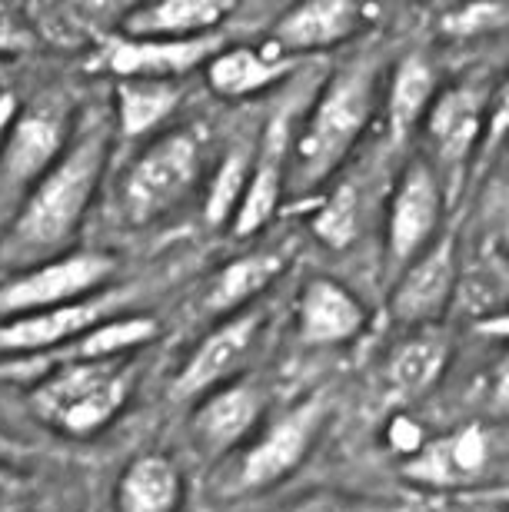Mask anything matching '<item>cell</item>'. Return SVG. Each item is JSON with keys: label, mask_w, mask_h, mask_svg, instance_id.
Returning a JSON list of instances; mask_svg holds the SVG:
<instances>
[{"label": "cell", "mask_w": 509, "mask_h": 512, "mask_svg": "<svg viewBox=\"0 0 509 512\" xmlns=\"http://www.w3.org/2000/svg\"><path fill=\"white\" fill-rule=\"evenodd\" d=\"M110 140L114 133L100 120L70 137L54 167L27 190V197L14 210L4 240L7 263L27 270V266L70 253V243L84 227L94 193L107 173Z\"/></svg>", "instance_id": "obj_1"}, {"label": "cell", "mask_w": 509, "mask_h": 512, "mask_svg": "<svg viewBox=\"0 0 509 512\" xmlns=\"http://www.w3.org/2000/svg\"><path fill=\"white\" fill-rule=\"evenodd\" d=\"M380 104V60L373 54L343 64L313 100L307 120L293 130L287 190L303 197L337 173Z\"/></svg>", "instance_id": "obj_2"}, {"label": "cell", "mask_w": 509, "mask_h": 512, "mask_svg": "<svg viewBox=\"0 0 509 512\" xmlns=\"http://www.w3.org/2000/svg\"><path fill=\"white\" fill-rule=\"evenodd\" d=\"M134 396V370L124 360L74 363L47 373L30 389V406L50 429L90 439L114 423Z\"/></svg>", "instance_id": "obj_3"}, {"label": "cell", "mask_w": 509, "mask_h": 512, "mask_svg": "<svg viewBox=\"0 0 509 512\" xmlns=\"http://www.w3.org/2000/svg\"><path fill=\"white\" fill-rule=\"evenodd\" d=\"M207 150L203 137L190 127L160 130L120 180V213L134 227H147L177 210L200 187Z\"/></svg>", "instance_id": "obj_4"}, {"label": "cell", "mask_w": 509, "mask_h": 512, "mask_svg": "<svg viewBox=\"0 0 509 512\" xmlns=\"http://www.w3.org/2000/svg\"><path fill=\"white\" fill-rule=\"evenodd\" d=\"M330 419L327 396L313 393L300 403L273 419V423L260 426L257 436L240 449L237 463V486L243 493H263V489L280 486L297 469L307 463L317 439Z\"/></svg>", "instance_id": "obj_5"}, {"label": "cell", "mask_w": 509, "mask_h": 512, "mask_svg": "<svg viewBox=\"0 0 509 512\" xmlns=\"http://www.w3.org/2000/svg\"><path fill=\"white\" fill-rule=\"evenodd\" d=\"M114 273L117 260L100 250H70L54 260L27 266L0 286V320L90 300L107 290Z\"/></svg>", "instance_id": "obj_6"}, {"label": "cell", "mask_w": 509, "mask_h": 512, "mask_svg": "<svg viewBox=\"0 0 509 512\" xmlns=\"http://www.w3.org/2000/svg\"><path fill=\"white\" fill-rule=\"evenodd\" d=\"M70 143V120L57 104L17 110L0 147V210L14 213L27 190L54 167Z\"/></svg>", "instance_id": "obj_7"}, {"label": "cell", "mask_w": 509, "mask_h": 512, "mask_svg": "<svg viewBox=\"0 0 509 512\" xmlns=\"http://www.w3.org/2000/svg\"><path fill=\"white\" fill-rule=\"evenodd\" d=\"M443 207L446 197L440 173L426 160L406 163L386 210V263L393 273H400L440 237Z\"/></svg>", "instance_id": "obj_8"}, {"label": "cell", "mask_w": 509, "mask_h": 512, "mask_svg": "<svg viewBox=\"0 0 509 512\" xmlns=\"http://www.w3.org/2000/svg\"><path fill=\"white\" fill-rule=\"evenodd\" d=\"M263 323H267V313H263L260 306H250V310L220 320L197 346H193V353L187 356V363L180 366L170 393L177 399L200 403L213 389L240 380V370H243V363L250 360L253 346L260 340Z\"/></svg>", "instance_id": "obj_9"}, {"label": "cell", "mask_w": 509, "mask_h": 512, "mask_svg": "<svg viewBox=\"0 0 509 512\" xmlns=\"http://www.w3.org/2000/svg\"><path fill=\"white\" fill-rule=\"evenodd\" d=\"M456 283H460V243L456 233H440L413 263H406L393 280L390 313L413 330L436 326V320L450 310Z\"/></svg>", "instance_id": "obj_10"}, {"label": "cell", "mask_w": 509, "mask_h": 512, "mask_svg": "<svg viewBox=\"0 0 509 512\" xmlns=\"http://www.w3.org/2000/svg\"><path fill=\"white\" fill-rule=\"evenodd\" d=\"M160 326L154 316H110L94 330H87L84 336L70 340L64 346L40 356H24V360H0V380H14V383H37L47 373L60 370V366H74V363H100V360H124L127 353L140 350L150 340H157Z\"/></svg>", "instance_id": "obj_11"}, {"label": "cell", "mask_w": 509, "mask_h": 512, "mask_svg": "<svg viewBox=\"0 0 509 512\" xmlns=\"http://www.w3.org/2000/svg\"><path fill=\"white\" fill-rule=\"evenodd\" d=\"M124 296L117 293H97L90 300L57 306V310H40L14 320H0V356L4 360H24V356L50 353L64 346L87 330H94L110 316H117V306Z\"/></svg>", "instance_id": "obj_12"}, {"label": "cell", "mask_w": 509, "mask_h": 512, "mask_svg": "<svg viewBox=\"0 0 509 512\" xmlns=\"http://www.w3.org/2000/svg\"><path fill=\"white\" fill-rule=\"evenodd\" d=\"M486 107H490V87L480 80H463V84L443 87L436 94L433 107L426 110L423 127L426 140L453 177H460L466 163L483 143L486 130Z\"/></svg>", "instance_id": "obj_13"}, {"label": "cell", "mask_w": 509, "mask_h": 512, "mask_svg": "<svg viewBox=\"0 0 509 512\" xmlns=\"http://www.w3.org/2000/svg\"><path fill=\"white\" fill-rule=\"evenodd\" d=\"M493 459V439L486 426H463L453 433H443L416 449L410 459H403L400 473L420 489L453 493L480 483Z\"/></svg>", "instance_id": "obj_14"}, {"label": "cell", "mask_w": 509, "mask_h": 512, "mask_svg": "<svg viewBox=\"0 0 509 512\" xmlns=\"http://www.w3.org/2000/svg\"><path fill=\"white\" fill-rule=\"evenodd\" d=\"M227 47V37L210 34L197 40H130V37H107L100 44L94 67L107 70L120 80L150 77V80H173L193 67H207L213 54Z\"/></svg>", "instance_id": "obj_15"}, {"label": "cell", "mask_w": 509, "mask_h": 512, "mask_svg": "<svg viewBox=\"0 0 509 512\" xmlns=\"http://www.w3.org/2000/svg\"><path fill=\"white\" fill-rule=\"evenodd\" d=\"M376 17V7L353 0H313L297 4L283 14L270 30V50L280 57H307L317 50L340 47L353 40Z\"/></svg>", "instance_id": "obj_16"}, {"label": "cell", "mask_w": 509, "mask_h": 512, "mask_svg": "<svg viewBox=\"0 0 509 512\" xmlns=\"http://www.w3.org/2000/svg\"><path fill=\"white\" fill-rule=\"evenodd\" d=\"M290 143L293 127L290 117L280 114L270 120L267 133L260 140V150L253 153V170L243 190V200L230 220L233 237H253L277 217L283 193H287V167H290Z\"/></svg>", "instance_id": "obj_17"}, {"label": "cell", "mask_w": 509, "mask_h": 512, "mask_svg": "<svg viewBox=\"0 0 509 512\" xmlns=\"http://www.w3.org/2000/svg\"><path fill=\"white\" fill-rule=\"evenodd\" d=\"M263 426V393L257 383L233 380L213 389L193 409V436L207 453L220 456L247 446Z\"/></svg>", "instance_id": "obj_18"}, {"label": "cell", "mask_w": 509, "mask_h": 512, "mask_svg": "<svg viewBox=\"0 0 509 512\" xmlns=\"http://www.w3.org/2000/svg\"><path fill=\"white\" fill-rule=\"evenodd\" d=\"M366 306L330 276H313L297 303V336L307 346H343L366 330Z\"/></svg>", "instance_id": "obj_19"}, {"label": "cell", "mask_w": 509, "mask_h": 512, "mask_svg": "<svg viewBox=\"0 0 509 512\" xmlns=\"http://www.w3.org/2000/svg\"><path fill=\"white\" fill-rule=\"evenodd\" d=\"M233 14L230 0H154L130 7L120 20V37L130 40H197L220 34Z\"/></svg>", "instance_id": "obj_20"}, {"label": "cell", "mask_w": 509, "mask_h": 512, "mask_svg": "<svg viewBox=\"0 0 509 512\" xmlns=\"http://www.w3.org/2000/svg\"><path fill=\"white\" fill-rule=\"evenodd\" d=\"M453 360V343L440 326H420L406 340L393 346V353L386 356L383 380L390 386L393 396L416 399L443 380L446 366Z\"/></svg>", "instance_id": "obj_21"}, {"label": "cell", "mask_w": 509, "mask_h": 512, "mask_svg": "<svg viewBox=\"0 0 509 512\" xmlns=\"http://www.w3.org/2000/svg\"><path fill=\"white\" fill-rule=\"evenodd\" d=\"M297 67H300V60L280 57V54H273V50L223 47L220 54H213L207 60V87L217 97H227V100L257 97L263 90L277 87L280 80H287Z\"/></svg>", "instance_id": "obj_22"}, {"label": "cell", "mask_w": 509, "mask_h": 512, "mask_svg": "<svg viewBox=\"0 0 509 512\" xmlns=\"http://www.w3.org/2000/svg\"><path fill=\"white\" fill-rule=\"evenodd\" d=\"M117 512H180L183 476L164 453H140L117 479Z\"/></svg>", "instance_id": "obj_23"}, {"label": "cell", "mask_w": 509, "mask_h": 512, "mask_svg": "<svg viewBox=\"0 0 509 512\" xmlns=\"http://www.w3.org/2000/svg\"><path fill=\"white\" fill-rule=\"evenodd\" d=\"M440 94V74L426 54H406L396 60L390 84H386V127L400 143L423 124L426 110Z\"/></svg>", "instance_id": "obj_24"}, {"label": "cell", "mask_w": 509, "mask_h": 512, "mask_svg": "<svg viewBox=\"0 0 509 512\" xmlns=\"http://www.w3.org/2000/svg\"><path fill=\"white\" fill-rule=\"evenodd\" d=\"M283 266H287V256L277 250H257L230 260L207 286V300H203L207 313L227 320L233 313L250 310L253 300L283 273Z\"/></svg>", "instance_id": "obj_25"}, {"label": "cell", "mask_w": 509, "mask_h": 512, "mask_svg": "<svg viewBox=\"0 0 509 512\" xmlns=\"http://www.w3.org/2000/svg\"><path fill=\"white\" fill-rule=\"evenodd\" d=\"M183 90L177 80L134 77L117 84V127L124 137H147L167 124L180 107Z\"/></svg>", "instance_id": "obj_26"}, {"label": "cell", "mask_w": 509, "mask_h": 512, "mask_svg": "<svg viewBox=\"0 0 509 512\" xmlns=\"http://www.w3.org/2000/svg\"><path fill=\"white\" fill-rule=\"evenodd\" d=\"M250 170H253V150L247 143H237V147L223 153V160L217 163V170H213V177L207 183V200H203V220L210 227H223V223L233 220V213H237L243 200V190H247Z\"/></svg>", "instance_id": "obj_27"}, {"label": "cell", "mask_w": 509, "mask_h": 512, "mask_svg": "<svg viewBox=\"0 0 509 512\" xmlns=\"http://www.w3.org/2000/svg\"><path fill=\"white\" fill-rule=\"evenodd\" d=\"M360 230V190L353 183H343L323 200L320 213L313 217V233L333 250L350 247Z\"/></svg>", "instance_id": "obj_28"}, {"label": "cell", "mask_w": 509, "mask_h": 512, "mask_svg": "<svg viewBox=\"0 0 509 512\" xmlns=\"http://www.w3.org/2000/svg\"><path fill=\"white\" fill-rule=\"evenodd\" d=\"M290 512H416V509L410 503H400V499H373V496H350V493L320 489V493L303 496Z\"/></svg>", "instance_id": "obj_29"}, {"label": "cell", "mask_w": 509, "mask_h": 512, "mask_svg": "<svg viewBox=\"0 0 509 512\" xmlns=\"http://www.w3.org/2000/svg\"><path fill=\"white\" fill-rule=\"evenodd\" d=\"M509 17L506 4H470V7H453L450 14H443L440 30L446 37H476L486 30L503 27Z\"/></svg>", "instance_id": "obj_30"}, {"label": "cell", "mask_w": 509, "mask_h": 512, "mask_svg": "<svg viewBox=\"0 0 509 512\" xmlns=\"http://www.w3.org/2000/svg\"><path fill=\"white\" fill-rule=\"evenodd\" d=\"M509 140V70L503 80L490 90V107H486V130L480 143V157H493Z\"/></svg>", "instance_id": "obj_31"}, {"label": "cell", "mask_w": 509, "mask_h": 512, "mask_svg": "<svg viewBox=\"0 0 509 512\" xmlns=\"http://www.w3.org/2000/svg\"><path fill=\"white\" fill-rule=\"evenodd\" d=\"M483 403H486V409H490L493 419L509 423V353L493 366V373L486 376Z\"/></svg>", "instance_id": "obj_32"}, {"label": "cell", "mask_w": 509, "mask_h": 512, "mask_svg": "<svg viewBox=\"0 0 509 512\" xmlns=\"http://www.w3.org/2000/svg\"><path fill=\"white\" fill-rule=\"evenodd\" d=\"M386 443H390L393 453H400L403 459H410L416 449L426 443L423 426L416 423V419L406 416V413H396L390 419V426H386Z\"/></svg>", "instance_id": "obj_33"}, {"label": "cell", "mask_w": 509, "mask_h": 512, "mask_svg": "<svg viewBox=\"0 0 509 512\" xmlns=\"http://www.w3.org/2000/svg\"><path fill=\"white\" fill-rule=\"evenodd\" d=\"M37 44V37L30 34V27L20 20L17 10L0 4V54H24Z\"/></svg>", "instance_id": "obj_34"}, {"label": "cell", "mask_w": 509, "mask_h": 512, "mask_svg": "<svg viewBox=\"0 0 509 512\" xmlns=\"http://www.w3.org/2000/svg\"><path fill=\"white\" fill-rule=\"evenodd\" d=\"M27 503V476L0 463V512H20Z\"/></svg>", "instance_id": "obj_35"}, {"label": "cell", "mask_w": 509, "mask_h": 512, "mask_svg": "<svg viewBox=\"0 0 509 512\" xmlns=\"http://www.w3.org/2000/svg\"><path fill=\"white\" fill-rule=\"evenodd\" d=\"M490 203H493V210H490V220L496 223V230H500L503 237L509 240V167H506V170L500 173V177H496Z\"/></svg>", "instance_id": "obj_36"}, {"label": "cell", "mask_w": 509, "mask_h": 512, "mask_svg": "<svg viewBox=\"0 0 509 512\" xmlns=\"http://www.w3.org/2000/svg\"><path fill=\"white\" fill-rule=\"evenodd\" d=\"M473 333L486 336V340L509 343V306H503V310H496V313L480 316V320L473 323Z\"/></svg>", "instance_id": "obj_37"}, {"label": "cell", "mask_w": 509, "mask_h": 512, "mask_svg": "<svg viewBox=\"0 0 509 512\" xmlns=\"http://www.w3.org/2000/svg\"><path fill=\"white\" fill-rule=\"evenodd\" d=\"M17 110H20L17 97L10 94V90H0V147H4V137H7L10 124H14Z\"/></svg>", "instance_id": "obj_38"}, {"label": "cell", "mask_w": 509, "mask_h": 512, "mask_svg": "<svg viewBox=\"0 0 509 512\" xmlns=\"http://www.w3.org/2000/svg\"><path fill=\"white\" fill-rule=\"evenodd\" d=\"M490 439H493V449L503 446L509 449V423H500V426H490Z\"/></svg>", "instance_id": "obj_39"}, {"label": "cell", "mask_w": 509, "mask_h": 512, "mask_svg": "<svg viewBox=\"0 0 509 512\" xmlns=\"http://www.w3.org/2000/svg\"><path fill=\"white\" fill-rule=\"evenodd\" d=\"M0 446H4V443H0Z\"/></svg>", "instance_id": "obj_40"}]
</instances>
